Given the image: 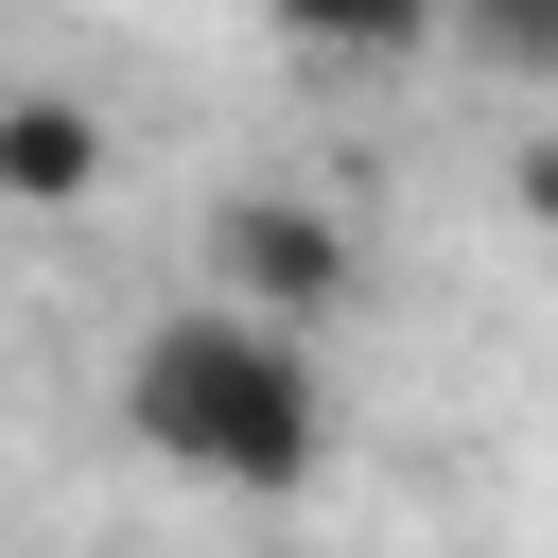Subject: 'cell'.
<instances>
[{
	"label": "cell",
	"instance_id": "obj_1",
	"mask_svg": "<svg viewBox=\"0 0 558 558\" xmlns=\"http://www.w3.org/2000/svg\"><path fill=\"white\" fill-rule=\"evenodd\" d=\"M122 436H140L157 471L227 488V506H279V488H314V453H331V366H314V331H262V314H227V296H174V314L122 349Z\"/></svg>",
	"mask_w": 558,
	"mask_h": 558
},
{
	"label": "cell",
	"instance_id": "obj_2",
	"mask_svg": "<svg viewBox=\"0 0 558 558\" xmlns=\"http://www.w3.org/2000/svg\"><path fill=\"white\" fill-rule=\"evenodd\" d=\"M209 296H227V314H262V331H331V314L366 296V244H349V209H331V192L244 174V192L209 209Z\"/></svg>",
	"mask_w": 558,
	"mask_h": 558
},
{
	"label": "cell",
	"instance_id": "obj_3",
	"mask_svg": "<svg viewBox=\"0 0 558 558\" xmlns=\"http://www.w3.org/2000/svg\"><path fill=\"white\" fill-rule=\"evenodd\" d=\"M0 192L17 209H87L105 192V105L87 87H0Z\"/></svg>",
	"mask_w": 558,
	"mask_h": 558
},
{
	"label": "cell",
	"instance_id": "obj_4",
	"mask_svg": "<svg viewBox=\"0 0 558 558\" xmlns=\"http://www.w3.org/2000/svg\"><path fill=\"white\" fill-rule=\"evenodd\" d=\"M453 52H471V70H523V87H558V17H453Z\"/></svg>",
	"mask_w": 558,
	"mask_h": 558
},
{
	"label": "cell",
	"instance_id": "obj_5",
	"mask_svg": "<svg viewBox=\"0 0 558 558\" xmlns=\"http://www.w3.org/2000/svg\"><path fill=\"white\" fill-rule=\"evenodd\" d=\"M506 209H523V227L558 244V122H541V140H506Z\"/></svg>",
	"mask_w": 558,
	"mask_h": 558
}]
</instances>
